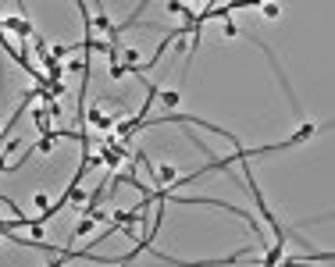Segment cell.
<instances>
[{
	"label": "cell",
	"instance_id": "cell-2",
	"mask_svg": "<svg viewBox=\"0 0 335 267\" xmlns=\"http://www.w3.org/2000/svg\"><path fill=\"white\" fill-rule=\"evenodd\" d=\"M0 29H4V32H15L18 40H29V36H36L32 25H29V18H4V22H0Z\"/></svg>",
	"mask_w": 335,
	"mask_h": 267
},
{
	"label": "cell",
	"instance_id": "cell-3",
	"mask_svg": "<svg viewBox=\"0 0 335 267\" xmlns=\"http://www.w3.org/2000/svg\"><path fill=\"white\" fill-rule=\"evenodd\" d=\"M86 121H90V125H97V128H104V132H114V125H118V121L104 118V114H100V107H97V103H93V107L86 110Z\"/></svg>",
	"mask_w": 335,
	"mask_h": 267
},
{
	"label": "cell",
	"instance_id": "cell-6",
	"mask_svg": "<svg viewBox=\"0 0 335 267\" xmlns=\"http://www.w3.org/2000/svg\"><path fill=\"white\" fill-rule=\"evenodd\" d=\"M93 25H97V29H104V32H111V18H107L104 11H100V15L93 18Z\"/></svg>",
	"mask_w": 335,
	"mask_h": 267
},
{
	"label": "cell",
	"instance_id": "cell-5",
	"mask_svg": "<svg viewBox=\"0 0 335 267\" xmlns=\"http://www.w3.org/2000/svg\"><path fill=\"white\" fill-rule=\"evenodd\" d=\"M160 100H164V103H168V110H175V107H179V100H182V96H179V93H175V89H168V93H160Z\"/></svg>",
	"mask_w": 335,
	"mask_h": 267
},
{
	"label": "cell",
	"instance_id": "cell-4",
	"mask_svg": "<svg viewBox=\"0 0 335 267\" xmlns=\"http://www.w3.org/2000/svg\"><path fill=\"white\" fill-rule=\"evenodd\" d=\"M93 224H97L93 217H82V221H78V224L71 228V239H82V235H86V232H90V228H93Z\"/></svg>",
	"mask_w": 335,
	"mask_h": 267
},
{
	"label": "cell",
	"instance_id": "cell-8",
	"mask_svg": "<svg viewBox=\"0 0 335 267\" xmlns=\"http://www.w3.org/2000/svg\"><path fill=\"white\" fill-rule=\"evenodd\" d=\"M261 11H264V18H278V15H282V8H278V4H264Z\"/></svg>",
	"mask_w": 335,
	"mask_h": 267
},
{
	"label": "cell",
	"instance_id": "cell-9",
	"mask_svg": "<svg viewBox=\"0 0 335 267\" xmlns=\"http://www.w3.org/2000/svg\"><path fill=\"white\" fill-rule=\"evenodd\" d=\"M0 171H8V161H4V154H0Z\"/></svg>",
	"mask_w": 335,
	"mask_h": 267
},
{
	"label": "cell",
	"instance_id": "cell-7",
	"mask_svg": "<svg viewBox=\"0 0 335 267\" xmlns=\"http://www.w3.org/2000/svg\"><path fill=\"white\" fill-rule=\"evenodd\" d=\"M50 146H54V139H47V136H43V139L36 143V154H50Z\"/></svg>",
	"mask_w": 335,
	"mask_h": 267
},
{
	"label": "cell",
	"instance_id": "cell-1",
	"mask_svg": "<svg viewBox=\"0 0 335 267\" xmlns=\"http://www.w3.org/2000/svg\"><path fill=\"white\" fill-rule=\"evenodd\" d=\"M261 50H264V57L271 61V68H275V75H278V82H282V89H285V96H289V107L300 114V100H296V93H292V86H289V79H285V71H282V61H278V54L268 47V43H257Z\"/></svg>",
	"mask_w": 335,
	"mask_h": 267
}]
</instances>
